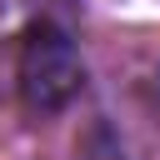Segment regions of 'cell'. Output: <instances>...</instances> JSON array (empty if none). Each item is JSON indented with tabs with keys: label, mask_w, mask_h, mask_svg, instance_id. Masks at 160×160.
Wrapping results in <instances>:
<instances>
[{
	"label": "cell",
	"mask_w": 160,
	"mask_h": 160,
	"mask_svg": "<svg viewBox=\"0 0 160 160\" xmlns=\"http://www.w3.org/2000/svg\"><path fill=\"white\" fill-rule=\"evenodd\" d=\"M80 80H85V65H80L70 30L35 15L15 40V90H20V100L35 115H55L75 100Z\"/></svg>",
	"instance_id": "1"
}]
</instances>
